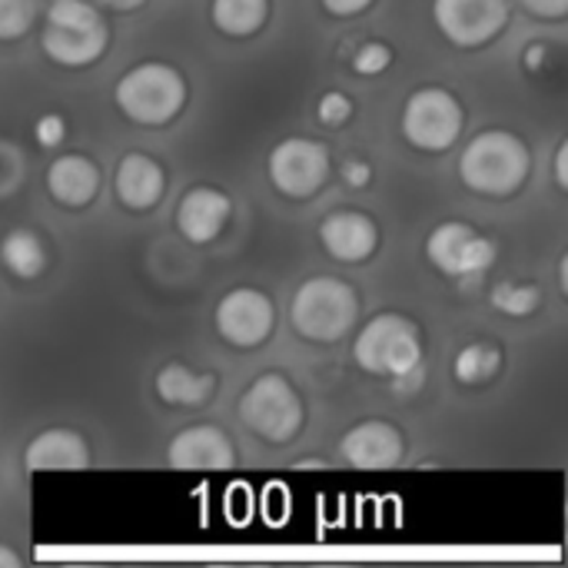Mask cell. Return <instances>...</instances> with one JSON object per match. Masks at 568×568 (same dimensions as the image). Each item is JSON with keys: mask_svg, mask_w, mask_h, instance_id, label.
<instances>
[{"mask_svg": "<svg viewBox=\"0 0 568 568\" xmlns=\"http://www.w3.org/2000/svg\"><path fill=\"white\" fill-rule=\"evenodd\" d=\"M343 176H346V183H353V186H366L369 183V166L363 163V160H349L346 166H343Z\"/></svg>", "mask_w": 568, "mask_h": 568, "instance_id": "cell-30", "label": "cell"}, {"mask_svg": "<svg viewBox=\"0 0 568 568\" xmlns=\"http://www.w3.org/2000/svg\"><path fill=\"white\" fill-rule=\"evenodd\" d=\"M389 63H393V50H389L386 43H376V40L363 43V47L353 53V70L363 73V77H376V73H383Z\"/></svg>", "mask_w": 568, "mask_h": 568, "instance_id": "cell-25", "label": "cell"}, {"mask_svg": "<svg viewBox=\"0 0 568 568\" xmlns=\"http://www.w3.org/2000/svg\"><path fill=\"white\" fill-rule=\"evenodd\" d=\"M0 263L20 276V280H33L43 273L47 266V250H43V240L33 233V230H10L3 240H0Z\"/></svg>", "mask_w": 568, "mask_h": 568, "instance_id": "cell-20", "label": "cell"}, {"mask_svg": "<svg viewBox=\"0 0 568 568\" xmlns=\"http://www.w3.org/2000/svg\"><path fill=\"white\" fill-rule=\"evenodd\" d=\"M316 116H320L326 126H343V123L353 116V100H349L346 93H336V90H329V93L320 100V110H316Z\"/></svg>", "mask_w": 568, "mask_h": 568, "instance_id": "cell-26", "label": "cell"}, {"mask_svg": "<svg viewBox=\"0 0 568 568\" xmlns=\"http://www.w3.org/2000/svg\"><path fill=\"white\" fill-rule=\"evenodd\" d=\"M529 150L509 130H483L459 156V176L483 196H509L529 176Z\"/></svg>", "mask_w": 568, "mask_h": 568, "instance_id": "cell-1", "label": "cell"}, {"mask_svg": "<svg viewBox=\"0 0 568 568\" xmlns=\"http://www.w3.org/2000/svg\"><path fill=\"white\" fill-rule=\"evenodd\" d=\"M230 223V196L216 186H193L176 206V230L190 243H213Z\"/></svg>", "mask_w": 568, "mask_h": 568, "instance_id": "cell-15", "label": "cell"}, {"mask_svg": "<svg viewBox=\"0 0 568 568\" xmlns=\"http://www.w3.org/2000/svg\"><path fill=\"white\" fill-rule=\"evenodd\" d=\"M339 453L356 469H393V466L403 463L406 443H403V433L393 423L366 419V423L353 426L343 436Z\"/></svg>", "mask_w": 568, "mask_h": 568, "instance_id": "cell-13", "label": "cell"}, {"mask_svg": "<svg viewBox=\"0 0 568 568\" xmlns=\"http://www.w3.org/2000/svg\"><path fill=\"white\" fill-rule=\"evenodd\" d=\"M186 103V80L170 63H136L116 80V106L143 126L170 123Z\"/></svg>", "mask_w": 568, "mask_h": 568, "instance_id": "cell-4", "label": "cell"}, {"mask_svg": "<svg viewBox=\"0 0 568 568\" xmlns=\"http://www.w3.org/2000/svg\"><path fill=\"white\" fill-rule=\"evenodd\" d=\"M523 7L546 20H562L568 13V0H523Z\"/></svg>", "mask_w": 568, "mask_h": 568, "instance_id": "cell-28", "label": "cell"}, {"mask_svg": "<svg viewBox=\"0 0 568 568\" xmlns=\"http://www.w3.org/2000/svg\"><path fill=\"white\" fill-rule=\"evenodd\" d=\"M216 386L213 373H196L183 363H170L156 373V396L166 406H203Z\"/></svg>", "mask_w": 568, "mask_h": 568, "instance_id": "cell-19", "label": "cell"}, {"mask_svg": "<svg viewBox=\"0 0 568 568\" xmlns=\"http://www.w3.org/2000/svg\"><path fill=\"white\" fill-rule=\"evenodd\" d=\"M463 123V103L443 87H423L403 106V136L426 153L449 150L459 140Z\"/></svg>", "mask_w": 568, "mask_h": 568, "instance_id": "cell-7", "label": "cell"}, {"mask_svg": "<svg viewBox=\"0 0 568 568\" xmlns=\"http://www.w3.org/2000/svg\"><path fill=\"white\" fill-rule=\"evenodd\" d=\"M97 3H103V7H110V10H136L143 0H97Z\"/></svg>", "mask_w": 568, "mask_h": 568, "instance_id": "cell-32", "label": "cell"}, {"mask_svg": "<svg viewBox=\"0 0 568 568\" xmlns=\"http://www.w3.org/2000/svg\"><path fill=\"white\" fill-rule=\"evenodd\" d=\"M320 243L339 263H363L379 246V226L359 210H339L320 223Z\"/></svg>", "mask_w": 568, "mask_h": 568, "instance_id": "cell-14", "label": "cell"}, {"mask_svg": "<svg viewBox=\"0 0 568 568\" xmlns=\"http://www.w3.org/2000/svg\"><path fill=\"white\" fill-rule=\"evenodd\" d=\"M216 333L240 349H253L263 339H270L273 323H276V310L273 300L253 286H236L230 290L220 303H216Z\"/></svg>", "mask_w": 568, "mask_h": 568, "instance_id": "cell-10", "label": "cell"}, {"mask_svg": "<svg viewBox=\"0 0 568 568\" xmlns=\"http://www.w3.org/2000/svg\"><path fill=\"white\" fill-rule=\"evenodd\" d=\"M356 316H359V296L343 280L313 276L293 293L290 320L303 339L336 343L356 326Z\"/></svg>", "mask_w": 568, "mask_h": 568, "instance_id": "cell-3", "label": "cell"}, {"mask_svg": "<svg viewBox=\"0 0 568 568\" xmlns=\"http://www.w3.org/2000/svg\"><path fill=\"white\" fill-rule=\"evenodd\" d=\"M33 133H37V143H40V146H60L63 136H67V123H63V116L47 113V116L37 120Z\"/></svg>", "mask_w": 568, "mask_h": 568, "instance_id": "cell-27", "label": "cell"}, {"mask_svg": "<svg viewBox=\"0 0 568 568\" xmlns=\"http://www.w3.org/2000/svg\"><path fill=\"white\" fill-rule=\"evenodd\" d=\"M539 57H546V47H542V43H532V47H529V53H526V63L536 70V67H539Z\"/></svg>", "mask_w": 568, "mask_h": 568, "instance_id": "cell-34", "label": "cell"}, {"mask_svg": "<svg viewBox=\"0 0 568 568\" xmlns=\"http://www.w3.org/2000/svg\"><path fill=\"white\" fill-rule=\"evenodd\" d=\"M93 3H97V0H93Z\"/></svg>", "mask_w": 568, "mask_h": 568, "instance_id": "cell-35", "label": "cell"}, {"mask_svg": "<svg viewBox=\"0 0 568 568\" xmlns=\"http://www.w3.org/2000/svg\"><path fill=\"white\" fill-rule=\"evenodd\" d=\"M110 40V27L93 0H53L47 10L40 47L60 67L93 63Z\"/></svg>", "mask_w": 568, "mask_h": 568, "instance_id": "cell-2", "label": "cell"}, {"mask_svg": "<svg viewBox=\"0 0 568 568\" xmlns=\"http://www.w3.org/2000/svg\"><path fill=\"white\" fill-rule=\"evenodd\" d=\"M499 366H503L499 346H493V343H469V346L459 349V356L453 363V373L466 386H483L486 379H493L499 373Z\"/></svg>", "mask_w": 568, "mask_h": 568, "instance_id": "cell-22", "label": "cell"}, {"mask_svg": "<svg viewBox=\"0 0 568 568\" xmlns=\"http://www.w3.org/2000/svg\"><path fill=\"white\" fill-rule=\"evenodd\" d=\"M329 176V153L323 143L306 136H290L270 153V180L290 200L313 196Z\"/></svg>", "mask_w": 568, "mask_h": 568, "instance_id": "cell-9", "label": "cell"}, {"mask_svg": "<svg viewBox=\"0 0 568 568\" xmlns=\"http://www.w3.org/2000/svg\"><path fill=\"white\" fill-rule=\"evenodd\" d=\"M240 419L266 443H290L303 426V399L280 373H266L240 396Z\"/></svg>", "mask_w": 568, "mask_h": 568, "instance_id": "cell-6", "label": "cell"}, {"mask_svg": "<svg viewBox=\"0 0 568 568\" xmlns=\"http://www.w3.org/2000/svg\"><path fill=\"white\" fill-rule=\"evenodd\" d=\"M353 356L359 369L373 376H393V379L409 376L419 369L423 359L419 326L403 313H379L359 329Z\"/></svg>", "mask_w": 568, "mask_h": 568, "instance_id": "cell-5", "label": "cell"}, {"mask_svg": "<svg viewBox=\"0 0 568 568\" xmlns=\"http://www.w3.org/2000/svg\"><path fill=\"white\" fill-rule=\"evenodd\" d=\"M47 190L63 206H87L100 190V170L90 156L80 153L57 156L47 170Z\"/></svg>", "mask_w": 568, "mask_h": 568, "instance_id": "cell-18", "label": "cell"}, {"mask_svg": "<svg viewBox=\"0 0 568 568\" xmlns=\"http://www.w3.org/2000/svg\"><path fill=\"white\" fill-rule=\"evenodd\" d=\"M566 156H568V143L562 140V143H559V150H556V183H559V190H566L568 186Z\"/></svg>", "mask_w": 568, "mask_h": 568, "instance_id": "cell-31", "label": "cell"}, {"mask_svg": "<svg viewBox=\"0 0 568 568\" xmlns=\"http://www.w3.org/2000/svg\"><path fill=\"white\" fill-rule=\"evenodd\" d=\"M210 17L226 37H253L270 17V0H213Z\"/></svg>", "mask_w": 568, "mask_h": 568, "instance_id": "cell-21", "label": "cell"}, {"mask_svg": "<svg viewBox=\"0 0 568 568\" xmlns=\"http://www.w3.org/2000/svg\"><path fill=\"white\" fill-rule=\"evenodd\" d=\"M489 300H493V306H496L499 313H506V316H513V320H523V316H532V313L539 310L542 293H539V286H532V283H499V286L489 293Z\"/></svg>", "mask_w": 568, "mask_h": 568, "instance_id": "cell-23", "label": "cell"}, {"mask_svg": "<svg viewBox=\"0 0 568 568\" xmlns=\"http://www.w3.org/2000/svg\"><path fill=\"white\" fill-rule=\"evenodd\" d=\"M373 0H323V7L333 13V17H356L369 7Z\"/></svg>", "mask_w": 568, "mask_h": 568, "instance_id": "cell-29", "label": "cell"}, {"mask_svg": "<svg viewBox=\"0 0 568 568\" xmlns=\"http://www.w3.org/2000/svg\"><path fill=\"white\" fill-rule=\"evenodd\" d=\"M27 473H80L90 466V446L77 429H43L23 453Z\"/></svg>", "mask_w": 568, "mask_h": 568, "instance_id": "cell-16", "label": "cell"}, {"mask_svg": "<svg viewBox=\"0 0 568 568\" xmlns=\"http://www.w3.org/2000/svg\"><path fill=\"white\" fill-rule=\"evenodd\" d=\"M436 27L456 47H483L509 20V0H436L433 3Z\"/></svg>", "mask_w": 568, "mask_h": 568, "instance_id": "cell-11", "label": "cell"}, {"mask_svg": "<svg viewBox=\"0 0 568 568\" xmlns=\"http://www.w3.org/2000/svg\"><path fill=\"white\" fill-rule=\"evenodd\" d=\"M166 463L186 473H220L236 463L233 443L216 426H186L173 436L166 449Z\"/></svg>", "mask_w": 568, "mask_h": 568, "instance_id": "cell-12", "label": "cell"}, {"mask_svg": "<svg viewBox=\"0 0 568 568\" xmlns=\"http://www.w3.org/2000/svg\"><path fill=\"white\" fill-rule=\"evenodd\" d=\"M37 0H0V40L23 37L37 20Z\"/></svg>", "mask_w": 568, "mask_h": 568, "instance_id": "cell-24", "label": "cell"}, {"mask_svg": "<svg viewBox=\"0 0 568 568\" xmlns=\"http://www.w3.org/2000/svg\"><path fill=\"white\" fill-rule=\"evenodd\" d=\"M20 566V556L17 552H10L7 546H0V568H17Z\"/></svg>", "mask_w": 568, "mask_h": 568, "instance_id": "cell-33", "label": "cell"}, {"mask_svg": "<svg viewBox=\"0 0 568 568\" xmlns=\"http://www.w3.org/2000/svg\"><path fill=\"white\" fill-rule=\"evenodd\" d=\"M113 190H116L123 206H130V210H153L160 203L163 190H166V173H163V166L153 156L126 153L116 163Z\"/></svg>", "mask_w": 568, "mask_h": 568, "instance_id": "cell-17", "label": "cell"}, {"mask_svg": "<svg viewBox=\"0 0 568 568\" xmlns=\"http://www.w3.org/2000/svg\"><path fill=\"white\" fill-rule=\"evenodd\" d=\"M426 256L453 280H476L496 263V243L469 223L446 220L426 236Z\"/></svg>", "mask_w": 568, "mask_h": 568, "instance_id": "cell-8", "label": "cell"}]
</instances>
